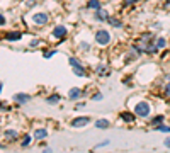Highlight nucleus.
<instances>
[{
    "instance_id": "obj_1",
    "label": "nucleus",
    "mask_w": 170,
    "mask_h": 153,
    "mask_svg": "<svg viewBox=\"0 0 170 153\" xmlns=\"http://www.w3.org/2000/svg\"><path fill=\"white\" fill-rule=\"evenodd\" d=\"M95 43L99 46H107L111 43V34L106 29H99V31L95 32Z\"/></svg>"
},
{
    "instance_id": "obj_2",
    "label": "nucleus",
    "mask_w": 170,
    "mask_h": 153,
    "mask_svg": "<svg viewBox=\"0 0 170 153\" xmlns=\"http://www.w3.org/2000/svg\"><path fill=\"white\" fill-rule=\"evenodd\" d=\"M135 114L140 116V118H148L150 116V104L148 102H138L135 105Z\"/></svg>"
},
{
    "instance_id": "obj_3",
    "label": "nucleus",
    "mask_w": 170,
    "mask_h": 153,
    "mask_svg": "<svg viewBox=\"0 0 170 153\" xmlns=\"http://www.w3.org/2000/svg\"><path fill=\"white\" fill-rule=\"evenodd\" d=\"M70 65H71V68H73V73L75 75H78V76H85L87 73H85V68L82 67V63H80V60H78V58H73L71 56L70 60Z\"/></svg>"
},
{
    "instance_id": "obj_4",
    "label": "nucleus",
    "mask_w": 170,
    "mask_h": 153,
    "mask_svg": "<svg viewBox=\"0 0 170 153\" xmlns=\"http://www.w3.org/2000/svg\"><path fill=\"white\" fill-rule=\"evenodd\" d=\"M89 123H90L89 116H80V118H75L73 121H71V126L73 128H84L85 124H89Z\"/></svg>"
},
{
    "instance_id": "obj_5",
    "label": "nucleus",
    "mask_w": 170,
    "mask_h": 153,
    "mask_svg": "<svg viewBox=\"0 0 170 153\" xmlns=\"http://www.w3.org/2000/svg\"><path fill=\"white\" fill-rule=\"evenodd\" d=\"M32 21H34V24L43 26V24H46L49 21V16L44 14V12H39V14H34V16H32Z\"/></svg>"
},
{
    "instance_id": "obj_6",
    "label": "nucleus",
    "mask_w": 170,
    "mask_h": 153,
    "mask_svg": "<svg viewBox=\"0 0 170 153\" xmlns=\"http://www.w3.org/2000/svg\"><path fill=\"white\" fill-rule=\"evenodd\" d=\"M53 36L58 39H63L65 36H67V27H65V26H56V27L53 29Z\"/></svg>"
},
{
    "instance_id": "obj_7",
    "label": "nucleus",
    "mask_w": 170,
    "mask_h": 153,
    "mask_svg": "<svg viewBox=\"0 0 170 153\" xmlns=\"http://www.w3.org/2000/svg\"><path fill=\"white\" fill-rule=\"evenodd\" d=\"M14 100H16L17 104H26V102L31 100V97H29L27 94H16V95H14Z\"/></svg>"
},
{
    "instance_id": "obj_8",
    "label": "nucleus",
    "mask_w": 170,
    "mask_h": 153,
    "mask_svg": "<svg viewBox=\"0 0 170 153\" xmlns=\"http://www.w3.org/2000/svg\"><path fill=\"white\" fill-rule=\"evenodd\" d=\"M107 19H109V14H107L106 10H102V9H97V12H95V21H102V22H106Z\"/></svg>"
},
{
    "instance_id": "obj_9",
    "label": "nucleus",
    "mask_w": 170,
    "mask_h": 153,
    "mask_svg": "<svg viewBox=\"0 0 170 153\" xmlns=\"http://www.w3.org/2000/svg\"><path fill=\"white\" fill-rule=\"evenodd\" d=\"M80 95H82V90L80 89H71L70 92H68V99H70V100L80 99Z\"/></svg>"
},
{
    "instance_id": "obj_10",
    "label": "nucleus",
    "mask_w": 170,
    "mask_h": 153,
    "mask_svg": "<svg viewBox=\"0 0 170 153\" xmlns=\"http://www.w3.org/2000/svg\"><path fill=\"white\" fill-rule=\"evenodd\" d=\"M109 126H111V123L107 119H97L95 121V128H99V129H107Z\"/></svg>"
},
{
    "instance_id": "obj_11",
    "label": "nucleus",
    "mask_w": 170,
    "mask_h": 153,
    "mask_svg": "<svg viewBox=\"0 0 170 153\" xmlns=\"http://www.w3.org/2000/svg\"><path fill=\"white\" fill-rule=\"evenodd\" d=\"M48 136V129H36L34 131V138L36 140H44Z\"/></svg>"
},
{
    "instance_id": "obj_12",
    "label": "nucleus",
    "mask_w": 170,
    "mask_h": 153,
    "mask_svg": "<svg viewBox=\"0 0 170 153\" xmlns=\"http://www.w3.org/2000/svg\"><path fill=\"white\" fill-rule=\"evenodd\" d=\"M22 38V32H9L7 34V41H19V39Z\"/></svg>"
},
{
    "instance_id": "obj_13",
    "label": "nucleus",
    "mask_w": 170,
    "mask_h": 153,
    "mask_svg": "<svg viewBox=\"0 0 170 153\" xmlns=\"http://www.w3.org/2000/svg\"><path fill=\"white\" fill-rule=\"evenodd\" d=\"M121 119L124 123H135V116L131 114V112H122L121 114Z\"/></svg>"
},
{
    "instance_id": "obj_14",
    "label": "nucleus",
    "mask_w": 170,
    "mask_h": 153,
    "mask_svg": "<svg viewBox=\"0 0 170 153\" xmlns=\"http://www.w3.org/2000/svg\"><path fill=\"white\" fill-rule=\"evenodd\" d=\"M100 5H102V3L99 2V0H89V2H87V7H89V9H100Z\"/></svg>"
},
{
    "instance_id": "obj_15",
    "label": "nucleus",
    "mask_w": 170,
    "mask_h": 153,
    "mask_svg": "<svg viewBox=\"0 0 170 153\" xmlns=\"http://www.w3.org/2000/svg\"><path fill=\"white\" fill-rule=\"evenodd\" d=\"M60 99H61V97L58 95V94H53V95H49L48 99H46V102H48V104H58Z\"/></svg>"
},
{
    "instance_id": "obj_16",
    "label": "nucleus",
    "mask_w": 170,
    "mask_h": 153,
    "mask_svg": "<svg viewBox=\"0 0 170 153\" xmlns=\"http://www.w3.org/2000/svg\"><path fill=\"white\" fill-rule=\"evenodd\" d=\"M107 21H109V24L113 26V27H122V22L119 19H116V17H109Z\"/></svg>"
},
{
    "instance_id": "obj_17",
    "label": "nucleus",
    "mask_w": 170,
    "mask_h": 153,
    "mask_svg": "<svg viewBox=\"0 0 170 153\" xmlns=\"http://www.w3.org/2000/svg\"><path fill=\"white\" fill-rule=\"evenodd\" d=\"M17 131H14V129H9V131H5V138H9V140H17Z\"/></svg>"
},
{
    "instance_id": "obj_18",
    "label": "nucleus",
    "mask_w": 170,
    "mask_h": 153,
    "mask_svg": "<svg viewBox=\"0 0 170 153\" xmlns=\"http://www.w3.org/2000/svg\"><path fill=\"white\" fill-rule=\"evenodd\" d=\"M162 123H163V116H157V118H153V119H151V124H153L155 128H157V126H160Z\"/></svg>"
},
{
    "instance_id": "obj_19",
    "label": "nucleus",
    "mask_w": 170,
    "mask_h": 153,
    "mask_svg": "<svg viewBox=\"0 0 170 153\" xmlns=\"http://www.w3.org/2000/svg\"><path fill=\"white\" fill-rule=\"evenodd\" d=\"M155 43H157V48H158V49H162V48H165V46H167V41H165L163 38H158Z\"/></svg>"
},
{
    "instance_id": "obj_20",
    "label": "nucleus",
    "mask_w": 170,
    "mask_h": 153,
    "mask_svg": "<svg viewBox=\"0 0 170 153\" xmlns=\"http://www.w3.org/2000/svg\"><path fill=\"white\" fill-rule=\"evenodd\" d=\"M157 129L162 131V133H170V128H168V126H162V124H160V126H157Z\"/></svg>"
},
{
    "instance_id": "obj_21",
    "label": "nucleus",
    "mask_w": 170,
    "mask_h": 153,
    "mask_svg": "<svg viewBox=\"0 0 170 153\" xmlns=\"http://www.w3.org/2000/svg\"><path fill=\"white\" fill-rule=\"evenodd\" d=\"M106 70H107V68H106V65H99V67H97V73H106Z\"/></svg>"
},
{
    "instance_id": "obj_22",
    "label": "nucleus",
    "mask_w": 170,
    "mask_h": 153,
    "mask_svg": "<svg viewBox=\"0 0 170 153\" xmlns=\"http://www.w3.org/2000/svg\"><path fill=\"white\" fill-rule=\"evenodd\" d=\"M29 143H31V136L27 134V136H24V140H22V143H21V145H22V146H27Z\"/></svg>"
},
{
    "instance_id": "obj_23",
    "label": "nucleus",
    "mask_w": 170,
    "mask_h": 153,
    "mask_svg": "<svg viewBox=\"0 0 170 153\" xmlns=\"http://www.w3.org/2000/svg\"><path fill=\"white\" fill-rule=\"evenodd\" d=\"M53 54H56V49H51V51H46V53H44V58H51Z\"/></svg>"
},
{
    "instance_id": "obj_24",
    "label": "nucleus",
    "mask_w": 170,
    "mask_h": 153,
    "mask_svg": "<svg viewBox=\"0 0 170 153\" xmlns=\"http://www.w3.org/2000/svg\"><path fill=\"white\" fill-rule=\"evenodd\" d=\"M80 48H82V49H85V51H89V49H90V44H87V43H85V41H82V44H80Z\"/></svg>"
},
{
    "instance_id": "obj_25",
    "label": "nucleus",
    "mask_w": 170,
    "mask_h": 153,
    "mask_svg": "<svg viewBox=\"0 0 170 153\" xmlns=\"http://www.w3.org/2000/svg\"><path fill=\"white\" fill-rule=\"evenodd\" d=\"M39 44V39H32L31 43H29V46H32V48H34V46H38Z\"/></svg>"
},
{
    "instance_id": "obj_26",
    "label": "nucleus",
    "mask_w": 170,
    "mask_h": 153,
    "mask_svg": "<svg viewBox=\"0 0 170 153\" xmlns=\"http://www.w3.org/2000/svg\"><path fill=\"white\" fill-rule=\"evenodd\" d=\"M102 97H104L102 94H95V95H94L92 99H94V100H102Z\"/></svg>"
},
{
    "instance_id": "obj_27",
    "label": "nucleus",
    "mask_w": 170,
    "mask_h": 153,
    "mask_svg": "<svg viewBox=\"0 0 170 153\" xmlns=\"http://www.w3.org/2000/svg\"><path fill=\"white\" fill-rule=\"evenodd\" d=\"M107 145H109V141L106 140V141H102V143H99V145H97L95 148H102V146H107Z\"/></svg>"
},
{
    "instance_id": "obj_28",
    "label": "nucleus",
    "mask_w": 170,
    "mask_h": 153,
    "mask_svg": "<svg viewBox=\"0 0 170 153\" xmlns=\"http://www.w3.org/2000/svg\"><path fill=\"white\" fill-rule=\"evenodd\" d=\"M138 0H124V5H133V3H136Z\"/></svg>"
},
{
    "instance_id": "obj_29",
    "label": "nucleus",
    "mask_w": 170,
    "mask_h": 153,
    "mask_svg": "<svg viewBox=\"0 0 170 153\" xmlns=\"http://www.w3.org/2000/svg\"><path fill=\"white\" fill-rule=\"evenodd\" d=\"M165 94H167V95H170V82L167 83V87H165Z\"/></svg>"
},
{
    "instance_id": "obj_30",
    "label": "nucleus",
    "mask_w": 170,
    "mask_h": 153,
    "mask_svg": "<svg viewBox=\"0 0 170 153\" xmlns=\"http://www.w3.org/2000/svg\"><path fill=\"white\" fill-rule=\"evenodd\" d=\"M2 24H5V19H3V16L0 14V26H2Z\"/></svg>"
},
{
    "instance_id": "obj_31",
    "label": "nucleus",
    "mask_w": 170,
    "mask_h": 153,
    "mask_svg": "<svg viewBox=\"0 0 170 153\" xmlns=\"http://www.w3.org/2000/svg\"><path fill=\"white\" fill-rule=\"evenodd\" d=\"M165 146H170V138H168V140H165Z\"/></svg>"
},
{
    "instance_id": "obj_32",
    "label": "nucleus",
    "mask_w": 170,
    "mask_h": 153,
    "mask_svg": "<svg viewBox=\"0 0 170 153\" xmlns=\"http://www.w3.org/2000/svg\"><path fill=\"white\" fill-rule=\"evenodd\" d=\"M0 90H2V83H0Z\"/></svg>"
}]
</instances>
